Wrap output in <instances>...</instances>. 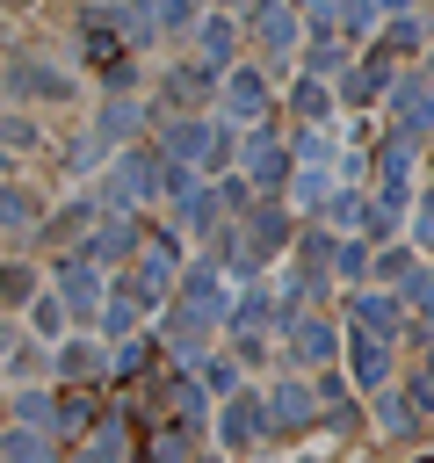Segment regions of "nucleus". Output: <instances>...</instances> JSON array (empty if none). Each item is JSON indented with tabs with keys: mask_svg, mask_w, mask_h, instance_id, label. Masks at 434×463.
Wrapping results in <instances>:
<instances>
[{
	"mask_svg": "<svg viewBox=\"0 0 434 463\" xmlns=\"http://www.w3.org/2000/svg\"><path fill=\"white\" fill-rule=\"evenodd\" d=\"M347 369H354V391H383L391 383V340L369 333V326H354L347 333Z\"/></svg>",
	"mask_w": 434,
	"mask_h": 463,
	"instance_id": "nucleus-1",
	"label": "nucleus"
},
{
	"mask_svg": "<svg viewBox=\"0 0 434 463\" xmlns=\"http://www.w3.org/2000/svg\"><path fill=\"white\" fill-rule=\"evenodd\" d=\"M289 246V217L268 203V210H253L246 217V239H239V268H260V260H275Z\"/></svg>",
	"mask_w": 434,
	"mask_h": 463,
	"instance_id": "nucleus-2",
	"label": "nucleus"
},
{
	"mask_svg": "<svg viewBox=\"0 0 434 463\" xmlns=\"http://www.w3.org/2000/svg\"><path fill=\"white\" fill-rule=\"evenodd\" d=\"M391 116H398V137H427L434 130V87L427 80H391Z\"/></svg>",
	"mask_w": 434,
	"mask_h": 463,
	"instance_id": "nucleus-3",
	"label": "nucleus"
},
{
	"mask_svg": "<svg viewBox=\"0 0 434 463\" xmlns=\"http://www.w3.org/2000/svg\"><path fill=\"white\" fill-rule=\"evenodd\" d=\"M7 87L29 94V101H72V72H58V65H43V58H14V65H7Z\"/></svg>",
	"mask_w": 434,
	"mask_h": 463,
	"instance_id": "nucleus-4",
	"label": "nucleus"
},
{
	"mask_svg": "<svg viewBox=\"0 0 434 463\" xmlns=\"http://www.w3.org/2000/svg\"><path fill=\"white\" fill-rule=\"evenodd\" d=\"M116 188L152 203V195L166 188V152H159V145H137V152H123V181H116Z\"/></svg>",
	"mask_w": 434,
	"mask_h": 463,
	"instance_id": "nucleus-5",
	"label": "nucleus"
},
{
	"mask_svg": "<svg viewBox=\"0 0 434 463\" xmlns=\"http://www.w3.org/2000/svg\"><path fill=\"white\" fill-rule=\"evenodd\" d=\"M282 174H289V152H282L268 130H253V137H246V181L275 195V188H282Z\"/></svg>",
	"mask_w": 434,
	"mask_h": 463,
	"instance_id": "nucleus-6",
	"label": "nucleus"
},
{
	"mask_svg": "<svg viewBox=\"0 0 434 463\" xmlns=\"http://www.w3.org/2000/svg\"><path fill=\"white\" fill-rule=\"evenodd\" d=\"M354 326L398 340V333H405V297H391V289H362V297H354Z\"/></svg>",
	"mask_w": 434,
	"mask_h": 463,
	"instance_id": "nucleus-7",
	"label": "nucleus"
},
{
	"mask_svg": "<svg viewBox=\"0 0 434 463\" xmlns=\"http://www.w3.org/2000/svg\"><path fill=\"white\" fill-rule=\"evenodd\" d=\"M224 109L231 116H268V80H260V65H231V80H224Z\"/></svg>",
	"mask_w": 434,
	"mask_h": 463,
	"instance_id": "nucleus-8",
	"label": "nucleus"
},
{
	"mask_svg": "<svg viewBox=\"0 0 434 463\" xmlns=\"http://www.w3.org/2000/svg\"><path fill=\"white\" fill-rule=\"evenodd\" d=\"M166 282H174V268L152 253V260H137V268L123 275V297H130L137 311H152V304H166Z\"/></svg>",
	"mask_w": 434,
	"mask_h": 463,
	"instance_id": "nucleus-9",
	"label": "nucleus"
},
{
	"mask_svg": "<svg viewBox=\"0 0 434 463\" xmlns=\"http://www.w3.org/2000/svg\"><path fill=\"white\" fill-rule=\"evenodd\" d=\"M101 369H108V354H101V340H87V333H72V340L58 347V376H65V383H94Z\"/></svg>",
	"mask_w": 434,
	"mask_h": 463,
	"instance_id": "nucleus-10",
	"label": "nucleus"
},
{
	"mask_svg": "<svg viewBox=\"0 0 434 463\" xmlns=\"http://www.w3.org/2000/svg\"><path fill=\"white\" fill-rule=\"evenodd\" d=\"M289 354H297L304 369H326V362L340 354V333H333L326 318H304V326H297V347H289Z\"/></svg>",
	"mask_w": 434,
	"mask_h": 463,
	"instance_id": "nucleus-11",
	"label": "nucleus"
},
{
	"mask_svg": "<svg viewBox=\"0 0 434 463\" xmlns=\"http://www.w3.org/2000/svg\"><path fill=\"white\" fill-rule=\"evenodd\" d=\"M51 456H58V441L43 427H7L0 434V463H51Z\"/></svg>",
	"mask_w": 434,
	"mask_h": 463,
	"instance_id": "nucleus-12",
	"label": "nucleus"
},
{
	"mask_svg": "<svg viewBox=\"0 0 434 463\" xmlns=\"http://www.w3.org/2000/svg\"><path fill=\"white\" fill-rule=\"evenodd\" d=\"M347 94H354V101L391 94V51H369V65H354V72H347Z\"/></svg>",
	"mask_w": 434,
	"mask_h": 463,
	"instance_id": "nucleus-13",
	"label": "nucleus"
},
{
	"mask_svg": "<svg viewBox=\"0 0 434 463\" xmlns=\"http://www.w3.org/2000/svg\"><path fill=\"white\" fill-rule=\"evenodd\" d=\"M58 275H65V304H72V311L87 318V311H94V289H101V275H94V260H80V253H72V260H65Z\"/></svg>",
	"mask_w": 434,
	"mask_h": 463,
	"instance_id": "nucleus-14",
	"label": "nucleus"
},
{
	"mask_svg": "<svg viewBox=\"0 0 434 463\" xmlns=\"http://www.w3.org/2000/svg\"><path fill=\"white\" fill-rule=\"evenodd\" d=\"M369 275H376V282H398V289H405V282L420 275V260H412V246H391V239H383V246H376V260H369Z\"/></svg>",
	"mask_w": 434,
	"mask_h": 463,
	"instance_id": "nucleus-15",
	"label": "nucleus"
},
{
	"mask_svg": "<svg viewBox=\"0 0 434 463\" xmlns=\"http://www.w3.org/2000/svg\"><path fill=\"white\" fill-rule=\"evenodd\" d=\"M203 51H210V65H231V51H239V29H231V14H203Z\"/></svg>",
	"mask_w": 434,
	"mask_h": 463,
	"instance_id": "nucleus-16",
	"label": "nucleus"
},
{
	"mask_svg": "<svg viewBox=\"0 0 434 463\" xmlns=\"http://www.w3.org/2000/svg\"><path fill=\"white\" fill-rule=\"evenodd\" d=\"M289 109H297L304 123H326V116H333V87H326V80L311 72V80H297V94H289Z\"/></svg>",
	"mask_w": 434,
	"mask_h": 463,
	"instance_id": "nucleus-17",
	"label": "nucleus"
},
{
	"mask_svg": "<svg viewBox=\"0 0 434 463\" xmlns=\"http://www.w3.org/2000/svg\"><path fill=\"white\" fill-rule=\"evenodd\" d=\"M311 412H318V405H311V391H304V383H282V391H275V434L304 427Z\"/></svg>",
	"mask_w": 434,
	"mask_h": 463,
	"instance_id": "nucleus-18",
	"label": "nucleus"
},
{
	"mask_svg": "<svg viewBox=\"0 0 434 463\" xmlns=\"http://www.w3.org/2000/svg\"><path fill=\"white\" fill-rule=\"evenodd\" d=\"M253 29H260V43H268V51H289V43H297V22H289V14L275 7V0H260V14H253Z\"/></svg>",
	"mask_w": 434,
	"mask_h": 463,
	"instance_id": "nucleus-19",
	"label": "nucleus"
},
{
	"mask_svg": "<svg viewBox=\"0 0 434 463\" xmlns=\"http://www.w3.org/2000/svg\"><path fill=\"white\" fill-rule=\"evenodd\" d=\"M210 80H217V65H181V72L166 80V101H203Z\"/></svg>",
	"mask_w": 434,
	"mask_h": 463,
	"instance_id": "nucleus-20",
	"label": "nucleus"
},
{
	"mask_svg": "<svg viewBox=\"0 0 434 463\" xmlns=\"http://www.w3.org/2000/svg\"><path fill=\"white\" fill-rule=\"evenodd\" d=\"M376 51H420V22H412V14H405V7H398V14H391V29H383V43H376Z\"/></svg>",
	"mask_w": 434,
	"mask_h": 463,
	"instance_id": "nucleus-21",
	"label": "nucleus"
},
{
	"mask_svg": "<svg viewBox=\"0 0 434 463\" xmlns=\"http://www.w3.org/2000/svg\"><path fill=\"white\" fill-rule=\"evenodd\" d=\"M412 405H427V398H420V391H412V398H383V427H391V434H412V427H420Z\"/></svg>",
	"mask_w": 434,
	"mask_h": 463,
	"instance_id": "nucleus-22",
	"label": "nucleus"
},
{
	"mask_svg": "<svg viewBox=\"0 0 434 463\" xmlns=\"http://www.w3.org/2000/svg\"><path fill=\"white\" fill-rule=\"evenodd\" d=\"M0 224H36V195H22V188L0 181Z\"/></svg>",
	"mask_w": 434,
	"mask_h": 463,
	"instance_id": "nucleus-23",
	"label": "nucleus"
},
{
	"mask_svg": "<svg viewBox=\"0 0 434 463\" xmlns=\"http://www.w3.org/2000/svg\"><path fill=\"white\" fill-rule=\"evenodd\" d=\"M405 304H412V311H420V318L434 326V260H427V268H420V275L405 282Z\"/></svg>",
	"mask_w": 434,
	"mask_h": 463,
	"instance_id": "nucleus-24",
	"label": "nucleus"
},
{
	"mask_svg": "<svg viewBox=\"0 0 434 463\" xmlns=\"http://www.w3.org/2000/svg\"><path fill=\"white\" fill-rule=\"evenodd\" d=\"M159 347H166V340H152V333H145V340H130V347H123V362H116V369H123V376H137V369H152V362H159Z\"/></svg>",
	"mask_w": 434,
	"mask_h": 463,
	"instance_id": "nucleus-25",
	"label": "nucleus"
},
{
	"mask_svg": "<svg viewBox=\"0 0 434 463\" xmlns=\"http://www.w3.org/2000/svg\"><path fill=\"white\" fill-rule=\"evenodd\" d=\"M14 420H22V427H51V398H43V391H22V398H14Z\"/></svg>",
	"mask_w": 434,
	"mask_h": 463,
	"instance_id": "nucleus-26",
	"label": "nucleus"
},
{
	"mask_svg": "<svg viewBox=\"0 0 434 463\" xmlns=\"http://www.w3.org/2000/svg\"><path fill=\"white\" fill-rule=\"evenodd\" d=\"M231 326H239V333L268 326V297H239V304H231Z\"/></svg>",
	"mask_w": 434,
	"mask_h": 463,
	"instance_id": "nucleus-27",
	"label": "nucleus"
},
{
	"mask_svg": "<svg viewBox=\"0 0 434 463\" xmlns=\"http://www.w3.org/2000/svg\"><path fill=\"white\" fill-rule=\"evenodd\" d=\"M29 289H36V275H29V268H0V304H22Z\"/></svg>",
	"mask_w": 434,
	"mask_h": 463,
	"instance_id": "nucleus-28",
	"label": "nucleus"
},
{
	"mask_svg": "<svg viewBox=\"0 0 434 463\" xmlns=\"http://www.w3.org/2000/svg\"><path fill=\"white\" fill-rule=\"evenodd\" d=\"M304 65H311V72H333V65H347V58H340L333 36H311V58H304Z\"/></svg>",
	"mask_w": 434,
	"mask_h": 463,
	"instance_id": "nucleus-29",
	"label": "nucleus"
},
{
	"mask_svg": "<svg viewBox=\"0 0 434 463\" xmlns=\"http://www.w3.org/2000/svg\"><path fill=\"white\" fill-rule=\"evenodd\" d=\"M333 268H340V275H362V268H369V246H362V239L333 246Z\"/></svg>",
	"mask_w": 434,
	"mask_h": 463,
	"instance_id": "nucleus-30",
	"label": "nucleus"
},
{
	"mask_svg": "<svg viewBox=\"0 0 434 463\" xmlns=\"http://www.w3.org/2000/svg\"><path fill=\"white\" fill-rule=\"evenodd\" d=\"M203 391H224V398H231V391H239V369H231V362H203Z\"/></svg>",
	"mask_w": 434,
	"mask_h": 463,
	"instance_id": "nucleus-31",
	"label": "nucleus"
},
{
	"mask_svg": "<svg viewBox=\"0 0 434 463\" xmlns=\"http://www.w3.org/2000/svg\"><path fill=\"white\" fill-rule=\"evenodd\" d=\"M0 145H7V152H14V145H36V130H29L22 116H0Z\"/></svg>",
	"mask_w": 434,
	"mask_h": 463,
	"instance_id": "nucleus-32",
	"label": "nucleus"
},
{
	"mask_svg": "<svg viewBox=\"0 0 434 463\" xmlns=\"http://www.w3.org/2000/svg\"><path fill=\"white\" fill-rule=\"evenodd\" d=\"M362 217H369L362 195H340V203H333V224H362Z\"/></svg>",
	"mask_w": 434,
	"mask_h": 463,
	"instance_id": "nucleus-33",
	"label": "nucleus"
},
{
	"mask_svg": "<svg viewBox=\"0 0 434 463\" xmlns=\"http://www.w3.org/2000/svg\"><path fill=\"white\" fill-rule=\"evenodd\" d=\"M87 217H94V210H87V203H72V210H65V217H58V224H51V239H72V232H80V224H87Z\"/></svg>",
	"mask_w": 434,
	"mask_h": 463,
	"instance_id": "nucleus-34",
	"label": "nucleus"
},
{
	"mask_svg": "<svg viewBox=\"0 0 434 463\" xmlns=\"http://www.w3.org/2000/svg\"><path fill=\"white\" fill-rule=\"evenodd\" d=\"M188 14H195V7H188V0H166V7H159V22H166V29H181V22H188Z\"/></svg>",
	"mask_w": 434,
	"mask_h": 463,
	"instance_id": "nucleus-35",
	"label": "nucleus"
},
{
	"mask_svg": "<svg viewBox=\"0 0 434 463\" xmlns=\"http://www.w3.org/2000/svg\"><path fill=\"white\" fill-rule=\"evenodd\" d=\"M420 398L434 405V347H427V376H420Z\"/></svg>",
	"mask_w": 434,
	"mask_h": 463,
	"instance_id": "nucleus-36",
	"label": "nucleus"
},
{
	"mask_svg": "<svg viewBox=\"0 0 434 463\" xmlns=\"http://www.w3.org/2000/svg\"><path fill=\"white\" fill-rule=\"evenodd\" d=\"M7 174H14V152H7V145H0V181H7Z\"/></svg>",
	"mask_w": 434,
	"mask_h": 463,
	"instance_id": "nucleus-37",
	"label": "nucleus"
},
{
	"mask_svg": "<svg viewBox=\"0 0 434 463\" xmlns=\"http://www.w3.org/2000/svg\"><path fill=\"white\" fill-rule=\"evenodd\" d=\"M203 463H224V456H203Z\"/></svg>",
	"mask_w": 434,
	"mask_h": 463,
	"instance_id": "nucleus-38",
	"label": "nucleus"
},
{
	"mask_svg": "<svg viewBox=\"0 0 434 463\" xmlns=\"http://www.w3.org/2000/svg\"><path fill=\"white\" fill-rule=\"evenodd\" d=\"M0 354H7V333H0Z\"/></svg>",
	"mask_w": 434,
	"mask_h": 463,
	"instance_id": "nucleus-39",
	"label": "nucleus"
}]
</instances>
